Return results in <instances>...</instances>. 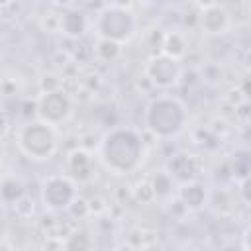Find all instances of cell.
I'll use <instances>...</instances> for the list:
<instances>
[{
  "mask_svg": "<svg viewBox=\"0 0 251 251\" xmlns=\"http://www.w3.org/2000/svg\"><path fill=\"white\" fill-rule=\"evenodd\" d=\"M18 147L31 161H47L57 151V131L55 126L41 120L25 124L18 131Z\"/></svg>",
  "mask_w": 251,
  "mask_h": 251,
  "instance_id": "6da1fadb",
  "label": "cell"
},
{
  "mask_svg": "<svg viewBox=\"0 0 251 251\" xmlns=\"http://www.w3.org/2000/svg\"><path fill=\"white\" fill-rule=\"evenodd\" d=\"M71 96L65 90L49 92V94H39L35 100V110L41 122L57 126L65 122L71 116Z\"/></svg>",
  "mask_w": 251,
  "mask_h": 251,
  "instance_id": "7a4b0ae2",
  "label": "cell"
},
{
  "mask_svg": "<svg viewBox=\"0 0 251 251\" xmlns=\"http://www.w3.org/2000/svg\"><path fill=\"white\" fill-rule=\"evenodd\" d=\"M198 24L200 27L206 31V33H226L231 20H229V14L226 10V6L222 4H202L200 6V14H198Z\"/></svg>",
  "mask_w": 251,
  "mask_h": 251,
  "instance_id": "3957f363",
  "label": "cell"
},
{
  "mask_svg": "<svg viewBox=\"0 0 251 251\" xmlns=\"http://www.w3.org/2000/svg\"><path fill=\"white\" fill-rule=\"evenodd\" d=\"M145 75L149 76V80L157 86H171L176 82L180 71H178V65L176 61L161 55V57H153L151 63L147 65L145 69Z\"/></svg>",
  "mask_w": 251,
  "mask_h": 251,
  "instance_id": "277c9868",
  "label": "cell"
},
{
  "mask_svg": "<svg viewBox=\"0 0 251 251\" xmlns=\"http://www.w3.org/2000/svg\"><path fill=\"white\" fill-rule=\"evenodd\" d=\"M90 163H92V157L82 147H76L67 155V169L78 180H86L90 176Z\"/></svg>",
  "mask_w": 251,
  "mask_h": 251,
  "instance_id": "5b68a950",
  "label": "cell"
},
{
  "mask_svg": "<svg viewBox=\"0 0 251 251\" xmlns=\"http://www.w3.org/2000/svg\"><path fill=\"white\" fill-rule=\"evenodd\" d=\"M186 37L180 33V31H167L165 37H163V45H161V51L165 57L173 59V61H178L184 57L186 53Z\"/></svg>",
  "mask_w": 251,
  "mask_h": 251,
  "instance_id": "8992f818",
  "label": "cell"
},
{
  "mask_svg": "<svg viewBox=\"0 0 251 251\" xmlns=\"http://www.w3.org/2000/svg\"><path fill=\"white\" fill-rule=\"evenodd\" d=\"M63 251H92V237L86 229H75L63 239Z\"/></svg>",
  "mask_w": 251,
  "mask_h": 251,
  "instance_id": "52a82bcc",
  "label": "cell"
},
{
  "mask_svg": "<svg viewBox=\"0 0 251 251\" xmlns=\"http://www.w3.org/2000/svg\"><path fill=\"white\" fill-rule=\"evenodd\" d=\"M196 194H206L204 188H202L200 184H196V182H186V184H182L180 190H178L180 202H182L186 208H190V210H196V208H200V206L204 204V200H202V198H196Z\"/></svg>",
  "mask_w": 251,
  "mask_h": 251,
  "instance_id": "ba28073f",
  "label": "cell"
},
{
  "mask_svg": "<svg viewBox=\"0 0 251 251\" xmlns=\"http://www.w3.org/2000/svg\"><path fill=\"white\" fill-rule=\"evenodd\" d=\"M86 27V18L82 14L76 12H69L63 14V24H61V31L69 37H78Z\"/></svg>",
  "mask_w": 251,
  "mask_h": 251,
  "instance_id": "9c48e42d",
  "label": "cell"
},
{
  "mask_svg": "<svg viewBox=\"0 0 251 251\" xmlns=\"http://www.w3.org/2000/svg\"><path fill=\"white\" fill-rule=\"evenodd\" d=\"M94 53L98 59L102 61H114L120 53H122V43L114 41V39H106V37H98V43L94 47Z\"/></svg>",
  "mask_w": 251,
  "mask_h": 251,
  "instance_id": "30bf717a",
  "label": "cell"
},
{
  "mask_svg": "<svg viewBox=\"0 0 251 251\" xmlns=\"http://www.w3.org/2000/svg\"><path fill=\"white\" fill-rule=\"evenodd\" d=\"M61 24H63V14L53 12V10H47V12L39 18V27H41L45 33L61 31Z\"/></svg>",
  "mask_w": 251,
  "mask_h": 251,
  "instance_id": "8fae6325",
  "label": "cell"
},
{
  "mask_svg": "<svg viewBox=\"0 0 251 251\" xmlns=\"http://www.w3.org/2000/svg\"><path fill=\"white\" fill-rule=\"evenodd\" d=\"M14 212H16V216L22 218V220L31 218V216L35 214V200H33L31 196L24 194L22 198H18V200L14 202Z\"/></svg>",
  "mask_w": 251,
  "mask_h": 251,
  "instance_id": "7c38bea8",
  "label": "cell"
},
{
  "mask_svg": "<svg viewBox=\"0 0 251 251\" xmlns=\"http://www.w3.org/2000/svg\"><path fill=\"white\" fill-rule=\"evenodd\" d=\"M155 196H157V192H155L153 184H151V182H147V180L137 182V184H135V188H131V198H135V200H137V202H141V204L151 202Z\"/></svg>",
  "mask_w": 251,
  "mask_h": 251,
  "instance_id": "4fadbf2b",
  "label": "cell"
},
{
  "mask_svg": "<svg viewBox=\"0 0 251 251\" xmlns=\"http://www.w3.org/2000/svg\"><path fill=\"white\" fill-rule=\"evenodd\" d=\"M39 90L41 94H49V92H57L63 90V78L57 76L55 73H45L39 78Z\"/></svg>",
  "mask_w": 251,
  "mask_h": 251,
  "instance_id": "5bb4252c",
  "label": "cell"
},
{
  "mask_svg": "<svg viewBox=\"0 0 251 251\" xmlns=\"http://www.w3.org/2000/svg\"><path fill=\"white\" fill-rule=\"evenodd\" d=\"M222 100H224L226 104H229L233 110H235L237 106H241L243 102H247V100H245V92H243V88H235V86L227 88L226 94L222 96Z\"/></svg>",
  "mask_w": 251,
  "mask_h": 251,
  "instance_id": "9a60e30c",
  "label": "cell"
},
{
  "mask_svg": "<svg viewBox=\"0 0 251 251\" xmlns=\"http://www.w3.org/2000/svg\"><path fill=\"white\" fill-rule=\"evenodd\" d=\"M69 212L76 218H86V216H90V210H88V200H84V198H80V196H76L75 200H73V204L69 206Z\"/></svg>",
  "mask_w": 251,
  "mask_h": 251,
  "instance_id": "2e32d148",
  "label": "cell"
},
{
  "mask_svg": "<svg viewBox=\"0 0 251 251\" xmlns=\"http://www.w3.org/2000/svg\"><path fill=\"white\" fill-rule=\"evenodd\" d=\"M235 120H237V124H241L243 127L251 126V104H249V102H243L241 106L235 108Z\"/></svg>",
  "mask_w": 251,
  "mask_h": 251,
  "instance_id": "e0dca14e",
  "label": "cell"
},
{
  "mask_svg": "<svg viewBox=\"0 0 251 251\" xmlns=\"http://www.w3.org/2000/svg\"><path fill=\"white\" fill-rule=\"evenodd\" d=\"M88 210H90V216H100V214L108 212V204L102 196H94L88 200Z\"/></svg>",
  "mask_w": 251,
  "mask_h": 251,
  "instance_id": "ac0fdd59",
  "label": "cell"
},
{
  "mask_svg": "<svg viewBox=\"0 0 251 251\" xmlns=\"http://www.w3.org/2000/svg\"><path fill=\"white\" fill-rule=\"evenodd\" d=\"M243 249H245V251H251V226L245 229V235H243Z\"/></svg>",
  "mask_w": 251,
  "mask_h": 251,
  "instance_id": "d6986e66",
  "label": "cell"
},
{
  "mask_svg": "<svg viewBox=\"0 0 251 251\" xmlns=\"http://www.w3.org/2000/svg\"><path fill=\"white\" fill-rule=\"evenodd\" d=\"M243 67H245L247 71H251V49H247V51L243 53Z\"/></svg>",
  "mask_w": 251,
  "mask_h": 251,
  "instance_id": "ffe728a7",
  "label": "cell"
},
{
  "mask_svg": "<svg viewBox=\"0 0 251 251\" xmlns=\"http://www.w3.org/2000/svg\"><path fill=\"white\" fill-rule=\"evenodd\" d=\"M116 251H137V249H135L133 245H129V243H122V245H120Z\"/></svg>",
  "mask_w": 251,
  "mask_h": 251,
  "instance_id": "44dd1931",
  "label": "cell"
},
{
  "mask_svg": "<svg viewBox=\"0 0 251 251\" xmlns=\"http://www.w3.org/2000/svg\"><path fill=\"white\" fill-rule=\"evenodd\" d=\"M2 251H14V247L10 245V241L4 237V241H2Z\"/></svg>",
  "mask_w": 251,
  "mask_h": 251,
  "instance_id": "7402d4cb",
  "label": "cell"
}]
</instances>
